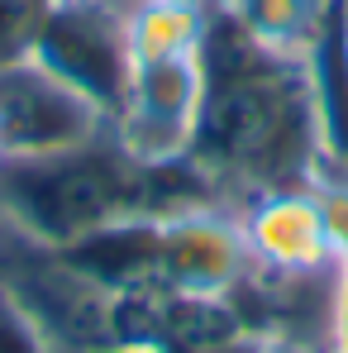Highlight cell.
<instances>
[{"label":"cell","instance_id":"6da1fadb","mask_svg":"<svg viewBox=\"0 0 348 353\" xmlns=\"http://www.w3.org/2000/svg\"><path fill=\"white\" fill-rule=\"evenodd\" d=\"M205 105L191 163L238 186H291L320 153L305 58L263 48L229 10L205 24Z\"/></svg>","mask_w":348,"mask_h":353},{"label":"cell","instance_id":"7a4b0ae2","mask_svg":"<svg viewBox=\"0 0 348 353\" xmlns=\"http://www.w3.org/2000/svg\"><path fill=\"white\" fill-rule=\"evenodd\" d=\"M210 176L191 158L181 163H139L105 129L91 143L39 153V158H0V225L39 248H72L86 234L134 220L163 215L158 196L186 205Z\"/></svg>","mask_w":348,"mask_h":353},{"label":"cell","instance_id":"3957f363","mask_svg":"<svg viewBox=\"0 0 348 353\" xmlns=\"http://www.w3.org/2000/svg\"><path fill=\"white\" fill-rule=\"evenodd\" d=\"M134 0H53L34 19L29 53L76 86L101 115L115 124L134 77V43H129Z\"/></svg>","mask_w":348,"mask_h":353},{"label":"cell","instance_id":"277c9868","mask_svg":"<svg viewBox=\"0 0 348 353\" xmlns=\"http://www.w3.org/2000/svg\"><path fill=\"white\" fill-rule=\"evenodd\" d=\"M205 48L176 58L134 62L124 110L115 115L110 134L139 163H181L191 158L201 105H205Z\"/></svg>","mask_w":348,"mask_h":353},{"label":"cell","instance_id":"5b68a950","mask_svg":"<svg viewBox=\"0 0 348 353\" xmlns=\"http://www.w3.org/2000/svg\"><path fill=\"white\" fill-rule=\"evenodd\" d=\"M110 129L76 86L48 72L34 53L0 62V143L5 158H39L91 143Z\"/></svg>","mask_w":348,"mask_h":353},{"label":"cell","instance_id":"8992f818","mask_svg":"<svg viewBox=\"0 0 348 353\" xmlns=\"http://www.w3.org/2000/svg\"><path fill=\"white\" fill-rule=\"evenodd\" d=\"M248 268V248L238 234V215L215 205H186L158 215V296H229Z\"/></svg>","mask_w":348,"mask_h":353},{"label":"cell","instance_id":"52a82bcc","mask_svg":"<svg viewBox=\"0 0 348 353\" xmlns=\"http://www.w3.org/2000/svg\"><path fill=\"white\" fill-rule=\"evenodd\" d=\"M238 234L248 248V263L272 268V272H310L348 253L329 230L325 201L300 186L258 191L248 201V210L238 215Z\"/></svg>","mask_w":348,"mask_h":353},{"label":"cell","instance_id":"ba28073f","mask_svg":"<svg viewBox=\"0 0 348 353\" xmlns=\"http://www.w3.org/2000/svg\"><path fill=\"white\" fill-rule=\"evenodd\" d=\"M320 153L348 168V0H325L305 48Z\"/></svg>","mask_w":348,"mask_h":353},{"label":"cell","instance_id":"9c48e42d","mask_svg":"<svg viewBox=\"0 0 348 353\" xmlns=\"http://www.w3.org/2000/svg\"><path fill=\"white\" fill-rule=\"evenodd\" d=\"M320 5L325 0H229L234 19L272 53L282 58H305L310 34L320 24Z\"/></svg>","mask_w":348,"mask_h":353},{"label":"cell","instance_id":"30bf717a","mask_svg":"<svg viewBox=\"0 0 348 353\" xmlns=\"http://www.w3.org/2000/svg\"><path fill=\"white\" fill-rule=\"evenodd\" d=\"M34 19H39V10H29L24 0H0V62L29 53Z\"/></svg>","mask_w":348,"mask_h":353},{"label":"cell","instance_id":"8fae6325","mask_svg":"<svg viewBox=\"0 0 348 353\" xmlns=\"http://www.w3.org/2000/svg\"><path fill=\"white\" fill-rule=\"evenodd\" d=\"M96 353H167L158 344H110V349H96Z\"/></svg>","mask_w":348,"mask_h":353},{"label":"cell","instance_id":"7c38bea8","mask_svg":"<svg viewBox=\"0 0 348 353\" xmlns=\"http://www.w3.org/2000/svg\"><path fill=\"white\" fill-rule=\"evenodd\" d=\"M176 5H191V10H205V14H215V10H225L229 0H176Z\"/></svg>","mask_w":348,"mask_h":353},{"label":"cell","instance_id":"4fadbf2b","mask_svg":"<svg viewBox=\"0 0 348 353\" xmlns=\"http://www.w3.org/2000/svg\"><path fill=\"white\" fill-rule=\"evenodd\" d=\"M24 5H29V10H43V5H53V0H24Z\"/></svg>","mask_w":348,"mask_h":353},{"label":"cell","instance_id":"5bb4252c","mask_svg":"<svg viewBox=\"0 0 348 353\" xmlns=\"http://www.w3.org/2000/svg\"><path fill=\"white\" fill-rule=\"evenodd\" d=\"M0 158H5V143H0Z\"/></svg>","mask_w":348,"mask_h":353},{"label":"cell","instance_id":"9a60e30c","mask_svg":"<svg viewBox=\"0 0 348 353\" xmlns=\"http://www.w3.org/2000/svg\"><path fill=\"white\" fill-rule=\"evenodd\" d=\"M0 234H5V230H0Z\"/></svg>","mask_w":348,"mask_h":353}]
</instances>
